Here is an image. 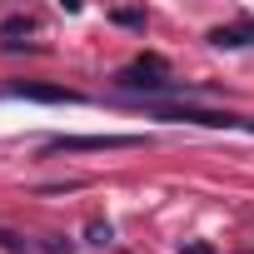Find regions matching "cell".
I'll return each mask as SVG.
<instances>
[{
  "mask_svg": "<svg viewBox=\"0 0 254 254\" xmlns=\"http://www.w3.org/2000/svg\"><path fill=\"white\" fill-rule=\"evenodd\" d=\"M115 85H120V90H140V95H150V100H160V95H199L194 85L170 80L160 55H145V60H135L130 70H120V75H115Z\"/></svg>",
  "mask_w": 254,
  "mask_h": 254,
  "instance_id": "1",
  "label": "cell"
},
{
  "mask_svg": "<svg viewBox=\"0 0 254 254\" xmlns=\"http://www.w3.org/2000/svg\"><path fill=\"white\" fill-rule=\"evenodd\" d=\"M150 110L160 115V120H190V125H209V130H234V125H249V120H239V115H229V110H190V105H160V100H150Z\"/></svg>",
  "mask_w": 254,
  "mask_h": 254,
  "instance_id": "2",
  "label": "cell"
},
{
  "mask_svg": "<svg viewBox=\"0 0 254 254\" xmlns=\"http://www.w3.org/2000/svg\"><path fill=\"white\" fill-rule=\"evenodd\" d=\"M135 145H145V140L140 135H60L45 150L50 155H75V150H135Z\"/></svg>",
  "mask_w": 254,
  "mask_h": 254,
  "instance_id": "3",
  "label": "cell"
},
{
  "mask_svg": "<svg viewBox=\"0 0 254 254\" xmlns=\"http://www.w3.org/2000/svg\"><path fill=\"white\" fill-rule=\"evenodd\" d=\"M0 95H10V100H35V105H80V95L75 90H65V85H5Z\"/></svg>",
  "mask_w": 254,
  "mask_h": 254,
  "instance_id": "4",
  "label": "cell"
},
{
  "mask_svg": "<svg viewBox=\"0 0 254 254\" xmlns=\"http://www.w3.org/2000/svg\"><path fill=\"white\" fill-rule=\"evenodd\" d=\"M249 40H254V20H244V25H229V30L219 25V30L209 35V45H219V50H239V45H249Z\"/></svg>",
  "mask_w": 254,
  "mask_h": 254,
  "instance_id": "5",
  "label": "cell"
},
{
  "mask_svg": "<svg viewBox=\"0 0 254 254\" xmlns=\"http://www.w3.org/2000/svg\"><path fill=\"white\" fill-rule=\"evenodd\" d=\"M110 20L125 30H145V10H110Z\"/></svg>",
  "mask_w": 254,
  "mask_h": 254,
  "instance_id": "6",
  "label": "cell"
},
{
  "mask_svg": "<svg viewBox=\"0 0 254 254\" xmlns=\"http://www.w3.org/2000/svg\"><path fill=\"white\" fill-rule=\"evenodd\" d=\"M85 234H90V244H110V239H115V229H110V224H100V219H95Z\"/></svg>",
  "mask_w": 254,
  "mask_h": 254,
  "instance_id": "7",
  "label": "cell"
},
{
  "mask_svg": "<svg viewBox=\"0 0 254 254\" xmlns=\"http://www.w3.org/2000/svg\"><path fill=\"white\" fill-rule=\"evenodd\" d=\"M180 254H214V249H209V244H194V239H190V244H180Z\"/></svg>",
  "mask_w": 254,
  "mask_h": 254,
  "instance_id": "8",
  "label": "cell"
},
{
  "mask_svg": "<svg viewBox=\"0 0 254 254\" xmlns=\"http://www.w3.org/2000/svg\"><path fill=\"white\" fill-rule=\"evenodd\" d=\"M249 130H254V120H249Z\"/></svg>",
  "mask_w": 254,
  "mask_h": 254,
  "instance_id": "9",
  "label": "cell"
}]
</instances>
